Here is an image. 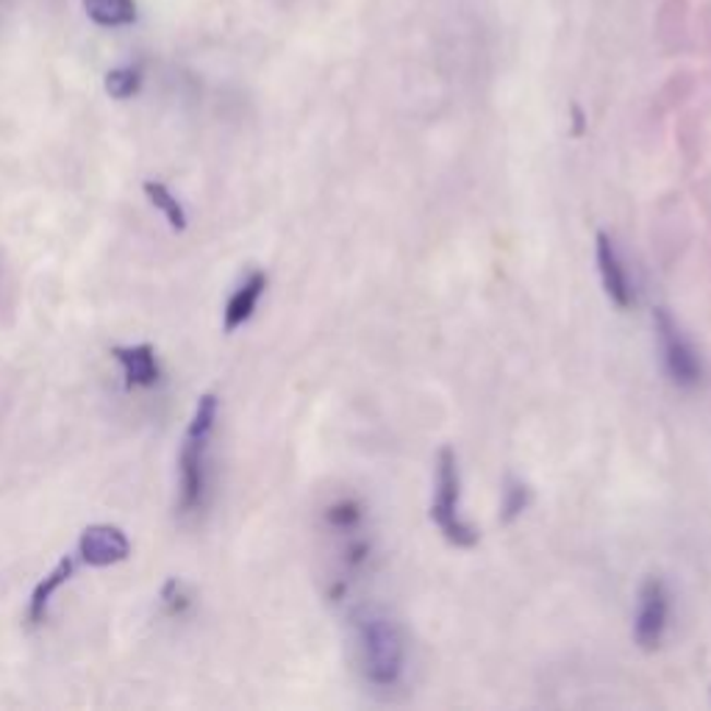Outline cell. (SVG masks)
Listing matches in <instances>:
<instances>
[{
  "mask_svg": "<svg viewBox=\"0 0 711 711\" xmlns=\"http://www.w3.org/2000/svg\"><path fill=\"white\" fill-rule=\"evenodd\" d=\"M75 570V561L73 556H64V559L56 565V570L50 572L45 581H39L37 586H34V595H31V603H28V623L31 626H39V623L45 620V612H48V603L50 597L56 595V592L61 590V586L68 584V578L73 576Z\"/></svg>",
  "mask_w": 711,
  "mask_h": 711,
  "instance_id": "10",
  "label": "cell"
},
{
  "mask_svg": "<svg viewBox=\"0 0 711 711\" xmlns=\"http://www.w3.org/2000/svg\"><path fill=\"white\" fill-rule=\"evenodd\" d=\"M209 439H192L187 437L178 457V473H181V493H178V509L181 514H192L201 509L203 495H206V453Z\"/></svg>",
  "mask_w": 711,
  "mask_h": 711,
  "instance_id": "6",
  "label": "cell"
},
{
  "mask_svg": "<svg viewBox=\"0 0 711 711\" xmlns=\"http://www.w3.org/2000/svg\"><path fill=\"white\" fill-rule=\"evenodd\" d=\"M595 262L606 298L620 311L633 309L637 306V289H633L631 273H628L620 248L614 245V239L606 232L595 234Z\"/></svg>",
  "mask_w": 711,
  "mask_h": 711,
  "instance_id": "5",
  "label": "cell"
},
{
  "mask_svg": "<svg viewBox=\"0 0 711 711\" xmlns=\"http://www.w3.org/2000/svg\"><path fill=\"white\" fill-rule=\"evenodd\" d=\"M79 554L90 567H111L128 559L131 542H128V536L117 525H90L81 534Z\"/></svg>",
  "mask_w": 711,
  "mask_h": 711,
  "instance_id": "7",
  "label": "cell"
},
{
  "mask_svg": "<svg viewBox=\"0 0 711 711\" xmlns=\"http://www.w3.org/2000/svg\"><path fill=\"white\" fill-rule=\"evenodd\" d=\"M145 195L147 201L153 203V206L158 209V212L165 214L167 223L176 228V232H187V212H183L181 203L176 201V195H173L170 189L165 187L162 181H145Z\"/></svg>",
  "mask_w": 711,
  "mask_h": 711,
  "instance_id": "13",
  "label": "cell"
},
{
  "mask_svg": "<svg viewBox=\"0 0 711 711\" xmlns=\"http://www.w3.org/2000/svg\"><path fill=\"white\" fill-rule=\"evenodd\" d=\"M86 17L100 28H122L137 20L134 0H81Z\"/></svg>",
  "mask_w": 711,
  "mask_h": 711,
  "instance_id": "11",
  "label": "cell"
},
{
  "mask_svg": "<svg viewBox=\"0 0 711 711\" xmlns=\"http://www.w3.org/2000/svg\"><path fill=\"white\" fill-rule=\"evenodd\" d=\"M111 356L126 370L128 387H153L158 381L156 351L151 345H131V347H111Z\"/></svg>",
  "mask_w": 711,
  "mask_h": 711,
  "instance_id": "9",
  "label": "cell"
},
{
  "mask_svg": "<svg viewBox=\"0 0 711 711\" xmlns=\"http://www.w3.org/2000/svg\"><path fill=\"white\" fill-rule=\"evenodd\" d=\"M217 408H220V401H217V395H214V392H206V395H201V401H198V408H195V417H192V423H189L187 437L209 439L214 423H217Z\"/></svg>",
  "mask_w": 711,
  "mask_h": 711,
  "instance_id": "15",
  "label": "cell"
},
{
  "mask_svg": "<svg viewBox=\"0 0 711 711\" xmlns=\"http://www.w3.org/2000/svg\"><path fill=\"white\" fill-rule=\"evenodd\" d=\"M264 289H268V273H262V270H253V273L242 281V286H239L237 293L232 295L228 306H225V317H223L225 334H234V331L242 329L245 322L253 317V311H256V306H259V300H262Z\"/></svg>",
  "mask_w": 711,
  "mask_h": 711,
  "instance_id": "8",
  "label": "cell"
},
{
  "mask_svg": "<svg viewBox=\"0 0 711 711\" xmlns=\"http://www.w3.org/2000/svg\"><path fill=\"white\" fill-rule=\"evenodd\" d=\"M669 614H673V603L664 578H648L639 586L637 612H633V642L639 651L656 653L662 648L669 631Z\"/></svg>",
  "mask_w": 711,
  "mask_h": 711,
  "instance_id": "4",
  "label": "cell"
},
{
  "mask_svg": "<svg viewBox=\"0 0 711 711\" xmlns=\"http://www.w3.org/2000/svg\"><path fill=\"white\" fill-rule=\"evenodd\" d=\"M104 84H106V92H109L111 98L128 100V98H134L137 92H140L142 75H140V70H134V68H117V70H111V73H106Z\"/></svg>",
  "mask_w": 711,
  "mask_h": 711,
  "instance_id": "14",
  "label": "cell"
},
{
  "mask_svg": "<svg viewBox=\"0 0 711 711\" xmlns=\"http://www.w3.org/2000/svg\"><path fill=\"white\" fill-rule=\"evenodd\" d=\"M162 601H165V608L167 614H183L189 606V597L183 595V586L178 584V578H173V581H167V586L162 590Z\"/></svg>",
  "mask_w": 711,
  "mask_h": 711,
  "instance_id": "16",
  "label": "cell"
},
{
  "mask_svg": "<svg viewBox=\"0 0 711 711\" xmlns=\"http://www.w3.org/2000/svg\"><path fill=\"white\" fill-rule=\"evenodd\" d=\"M431 520L439 534L453 547L478 545V531L464 517L462 506V470L453 448H442L437 453V473H434V498H431Z\"/></svg>",
  "mask_w": 711,
  "mask_h": 711,
  "instance_id": "2",
  "label": "cell"
},
{
  "mask_svg": "<svg viewBox=\"0 0 711 711\" xmlns=\"http://www.w3.org/2000/svg\"><path fill=\"white\" fill-rule=\"evenodd\" d=\"M531 503H534V493H531L529 484L520 478H506L503 500H500V520L506 525L514 523V520H520L531 509Z\"/></svg>",
  "mask_w": 711,
  "mask_h": 711,
  "instance_id": "12",
  "label": "cell"
},
{
  "mask_svg": "<svg viewBox=\"0 0 711 711\" xmlns=\"http://www.w3.org/2000/svg\"><path fill=\"white\" fill-rule=\"evenodd\" d=\"M653 334H656L659 353H662L664 372L678 390H695L703 381V359L695 342L684 334L682 322L669 315V309L659 306L653 311Z\"/></svg>",
  "mask_w": 711,
  "mask_h": 711,
  "instance_id": "3",
  "label": "cell"
},
{
  "mask_svg": "<svg viewBox=\"0 0 711 711\" xmlns=\"http://www.w3.org/2000/svg\"><path fill=\"white\" fill-rule=\"evenodd\" d=\"M356 633V662L367 687L376 692H392L406 678V637L387 612L365 608L353 620Z\"/></svg>",
  "mask_w": 711,
  "mask_h": 711,
  "instance_id": "1",
  "label": "cell"
}]
</instances>
